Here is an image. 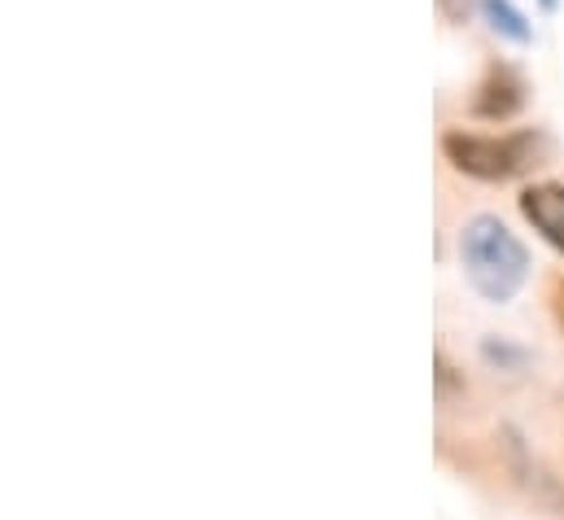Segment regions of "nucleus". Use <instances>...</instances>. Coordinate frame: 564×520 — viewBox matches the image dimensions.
<instances>
[{
	"label": "nucleus",
	"instance_id": "nucleus-1",
	"mask_svg": "<svg viewBox=\"0 0 564 520\" xmlns=\"http://www.w3.org/2000/svg\"><path fill=\"white\" fill-rule=\"evenodd\" d=\"M459 259L468 284L486 297V302H512L530 275V250L495 219V215H477L464 237H459Z\"/></svg>",
	"mask_w": 564,
	"mask_h": 520
},
{
	"label": "nucleus",
	"instance_id": "nucleus-2",
	"mask_svg": "<svg viewBox=\"0 0 564 520\" xmlns=\"http://www.w3.org/2000/svg\"><path fill=\"white\" fill-rule=\"evenodd\" d=\"M442 153L451 158L455 171L473 175V180H512L521 175L534 153H539V140L534 136H481V131H446L442 136Z\"/></svg>",
	"mask_w": 564,
	"mask_h": 520
},
{
	"label": "nucleus",
	"instance_id": "nucleus-3",
	"mask_svg": "<svg viewBox=\"0 0 564 520\" xmlns=\"http://www.w3.org/2000/svg\"><path fill=\"white\" fill-rule=\"evenodd\" d=\"M521 106H525V84L517 79V71L495 66V71L477 84V97H473V115H477V119L503 123V119H512Z\"/></svg>",
	"mask_w": 564,
	"mask_h": 520
},
{
	"label": "nucleus",
	"instance_id": "nucleus-4",
	"mask_svg": "<svg viewBox=\"0 0 564 520\" xmlns=\"http://www.w3.org/2000/svg\"><path fill=\"white\" fill-rule=\"evenodd\" d=\"M521 215L534 224V232L564 254V184H530L521 193Z\"/></svg>",
	"mask_w": 564,
	"mask_h": 520
},
{
	"label": "nucleus",
	"instance_id": "nucleus-5",
	"mask_svg": "<svg viewBox=\"0 0 564 520\" xmlns=\"http://www.w3.org/2000/svg\"><path fill=\"white\" fill-rule=\"evenodd\" d=\"M481 13H486V22H490L495 35H503V40H512V44H530V40H534L530 22L512 9V0H481Z\"/></svg>",
	"mask_w": 564,
	"mask_h": 520
},
{
	"label": "nucleus",
	"instance_id": "nucleus-6",
	"mask_svg": "<svg viewBox=\"0 0 564 520\" xmlns=\"http://www.w3.org/2000/svg\"><path fill=\"white\" fill-rule=\"evenodd\" d=\"M437 4H442L446 18H464L468 13V0H437Z\"/></svg>",
	"mask_w": 564,
	"mask_h": 520
},
{
	"label": "nucleus",
	"instance_id": "nucleus-7",
	"mask_svg": "<svg viewBox=\"0 0 564 520\" xmlns=\"http://www.w3.org/2000/svg\"><path fill=\"white\" fill-rule=\"evenodd\" d=\"M543 4H556V0H543Z\"/></svg>",
	"mask_w": 564,
	"mask_h": 520
}]
</instances>
